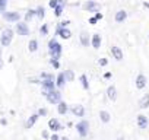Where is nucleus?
Returning a JSON list of instances; mask_svg holds the SVG:
<instances>
[{"label":"nucleus","mask_w":149,"mask_h":140,"mask_svg":"<svg viewBox=\"0 0 149 140\" xmlns=\"http://www.w3.org/2000/svg\"><path fill=\"white\" fill-rule=\"evenodd\" d=\"M48 51H50V54H51V57H53L54 60H58V57H60V54H61V45H60L56 40H51V41L48 42Z\"/></svg>","instance_id":"obj_1"},{"label":"nucleus","mask_w":149,"mask_h":140,"mask_svg":"<svg viewBox=\"0 0 149 140\" xmlns=\"http://www.w3.org/2000/svg\"><path fill=\"white\" fill-rule=\"evenodd\" d=\"M42 82H41V85H42V88L48 92V91H53L54 89V86H56V83H54V79H53V76L51 75H47V73H42Z\"/></svg>","instance_id":"obj_2"},{"label":"nucleus","mask_w":149,"mask_h":140,"mask_svg":"<svg viewBox=\"0 0 149 140\" xmlns=\"http://www.w3.org/2000/svg\"><path fill=\"white\" fill-rule=\"evenodd\" d=\"M76 130H78V133H79L81 137H86L88 133H89V123H88L86 120L79 121V123L76 124Z\"/></svg>","instance_id":"obj_3"},{"label":"nucleus","mask_w":149,"mask_h":140,"mask_svg":"<svg viewBox=\"0 0 149 140\" xmlns=\"http://www.w3.org/2000/svg\"><path fill=\"white\" fill-rule=\"evenodd\" d=\"M47 101L50 102V104H58L60 101H61V94L58 92V91H48L47 92Z\"/></svg>","instance_id":"obj_4"},{"label":"nucleus","mask_w":149,"mask_h":140,"mask_svg":"<svg viewBox=\"0 0 149 140\" xmlns=\"http://www.w3.org/2000/svg\"><path fill=\"white\" fill-rule=\"evenodd\" d=\"M12 37H13L12 29H6V31H3V35H2V44H3L5 47H8V45L10 44V41H12Z\"/></svg>","instance_id":"obj_5"},{"label":"nucleus","mask_w":149,"mask_h":140,"mask_svg":"<svg viewBox=\"0 0 149 140\" xmlns=\"http://www.w3.org/2000/svg\"><path fill=\"white\" fill-rule=\"evenodd\" d=\"M48 127H50V130H53L54 133L58 131V130H63V125L60 124V121H58L57 118H51V120L48 121Z\"/></svg>","instance_id":"obj_6"},{"label":"nucleus","mask_w":149,"mask_h":140,"mask_svg":"<svg viewBox=\"0 0 149 140\" xmlns=\"http://www.w3.org/2000/svg\"><path fill=\"white\" fill-rule=\"evenodd\" d=\"M72 114L73 115H76V117H84L85 115V108H84V105H73L72 107Z\"/></svg>","instance_id":"obj_7"},{"label":"nucleus","mask_w":149,"mask_h":140,"mask_svg":"<svg viewBox=\"0 0 149 140\" xmlns=\"http://www.w3.org/2000/svg\"><path fill=\"white\" fill-rule=\"evenodd\" d=\"M146 86V76L145 75H137L136 78V88L137 89H143Z\"/></svg>","instance_id":"obj_8"},{"label":"nucleus","mask_w":149,"mask_h":140,"mask_svg":"<svg viewBox=\"0 0 149 140\" xmlns=\"http://www.w3.org/2000/svg\"><path fill=\"white\" fill-rule=\"evenodd\" d=\"M3 16H5V19H8L10 22L19 21V13L18 12H6V13H3Z\"/></svg>","instance_id":"obj_9"},{"label":"nucleus","mask_w":149,"mask_h":140,"mask_svg":"<svg viewBox=\"0 0 149 140\" xmlns=\"http://www.w3.org/2000/svg\"><path fill=\"white\" fill-rule=\"evenodd\" d=\"M84 8H85L86 10H89V12H98L100 5H98V3H95V2H86V3L84 5Z\"/></svg>","instance_id":"obj_10"},{"label":"nucleus","mask_w":149,"mask_h":140,"mask_svg":"<svg viewBox=\"0 0 149 140\" xmlns=\"http://www.w3.org/2000/svg\"><path fill=\"white\" fill-rule=\"evenodd\" d=\"M16 31L19 35H28L29 34V29L26 26V24H16Z\"/></svg>","instance_id":"obj_11"},{"label":"nucleus","mask_w":149,"mask_h":140,"mask_svg":"<svg viewBox=\"0 0 149 140\" xmlns=\"http://www.w3.org/2000/svg\"><path fill=\"white\" fill-rule=\"evenodd\" d=\"M136 121H137L139 128H146V127H148V118H146V115H142V114L137 115Z\"/></svg>","instance_id":"obj_12"},{"label":"nucleus","mask_w":149,"mask_h":140,"mask_svg":"<svg viewBox=\"0 0 149 140\" xmlns=\"http://www.w3.org/2000/svg\"><path fill=\"white\" fill-rule=\"evenodd\" d=\"M107 96H108V99H111V101H116V99H117V89H116V86H108V89H107Z\"/></svg>","instance_id":"obj_13"},{"label":"nucleus","mask_w":149,"mask_h":140,"mask_svg":"<svg viewBox=\"0 0 149 140\" xmlns=\"http://www.w3.org/2000/svg\"><path fill=\"white\" fill-rule=\"evenodd\" d=\"M111 53H113V55H114V58H116V60H118V61H120V60H123V51H121L118 47H116V45H114V47H111Z\"/></svg>","instance_id":"obj_14"},{"label":"nucleus","mask_w":149,"mask_h":140,"mask_svg":"<svg viewBox=\"0 0 149 140\" xmlns=\"http://www.w3.org/2000/svg\"><path fill=\"white\" fill-rule=\"evenodd\" d=\"M57 111H58V114H60V115H64V114L69 111L67 104H66V102H63V101H60V102H58V105H57Z\"/></svg>","instance_id":"obj_15"},{"label":"nucleus","mask_w":149,"mask_h":140,"mask_svg":"<svg viewBox=\"0 0 149 140\" xmlns=\"http://www.w3.org/2000/svg\"><path fill=\"white\" fill-rule=\"evenodd\" d=\"M139 107H140V108H143V110L149 107V94H146V95H143V96H142V99L139 101Z\"/></svg>","instance_id":"obj_16"},{"label":"nucleus","mask_w":149,"mask_h":140,"mask_svg":"<svg viewBox=\"0 0 149 140\" xmlns=\"http://www.w3.org/2000/svg\"><path fill=\"white\" fill-rule=\"evenodd\" d=\"M92 47H94L95 50H98V48L101 47V37H100L98 34H95V35L92 37Z\"/></svg>","instance_id":"obj_17"},{"label":"nucleus","mask_w":149,"mask_h":140,"mask_svg":"<svg viewBox=\"0 0 149 140\" xmlns=\"http://www.w3.org/2000/svg\"><path fill=\"white\" fill-rule=\"evenodd\" d=\"M66 85V78H64V73H60L57 76V82H56V86L57 88H63Z\"/></svg>","instance_id":"obj_18"},{"label":"nucleus","mask_w":149,"mask_h":140,"mask_svg":"<svg viewBox=\"0 0 149 140\" xmlns=\"http://www.w3.org/2000/svg\"><path fill=\"white\" fill-rule=\"evenodd\" d=\"M126 18H127L126 10H118V12L116 13V22H123Z\"/></svg>","instance_id":"obj_19"},{"label":"nucleus","mask_w":149,"mask_h":140,"mask_svg":"<svg viewBox=\"0 0 149 140\" xmlns=\"http://www.w3.org/2000/svg\"><path fill=\"white\" fill-rule=\"evenodd\" d=\"M100 118H101V121L102 123H108L110 120H111V115H110V112H107V111H100Z\"/></svg>","instance_id":"obj_20"},{"label":"nucleus","mask_w":149,"mask_h":140,"mask_svg":"<svg viewBox=\"0 0 149 140\" xmlns=\"http://www.w3.org/2000/svg\"><path fill=\"white\" fill-rule=\"evenodd\" d=\"M38 114H34V115H31L29 118H28V121H26V128H31L35 123H37V120H38Z\"/></svg>","instance_id":"obj_21"},{"label":"nucleus","mask_w":149,"mask_h":140,"mask_svg":"<svg viewBox=\"0 0 149 140\" xmlns=\"http://www.w3.org/2000/svg\"><path fill=\"white\" fill-rule=\"evenodd\" d=\"M58 35L61 37V38H64V40H67V38H70V31L69 29H66V28H58Z\"/></svg>","instance_id":"obj_22"},{"label":"nucleus","mask_w":149,"mask_h":140,"mask_svg":"<svg viewBox=\"0 0 149 140\" xmlns=\"http://www.w3.org/2000/svg\"><path fill=\"white\" fill-rule=\"evenodd\" d=\"M81 42H82V45H89V37H88V34L86 32H82L81 34Z\"/></svg>","instance_id":"obj_23"},{"label":"nucleus","mask_w":149,"mask_h":140,"mask_svg":"<svg viewBox=\"0 0 149 140\" xmlns=\"http://www.w3.org/2000/svg\"><path fill=\"white\" fill-rule=\"evenodd\" d=\"M81 83H82L84 89H89V83H88V78H86V75H82V76H81Z\"/></svg>","instance_id":"obj_24"},{"label":"nucleus","mask_w":149,"mask_h":140,"mask_svg":"<svg viewBox=\"0 0 149 140\" xmlns=\"http://www.w3.org/2000/svg\"><path fill=\"white\" fill-rule=\"evenodd\" d=\"M64 78H66V80H67V82H72V80L74 79V75H73V72H72V70H66Z\"/></svg>","instance_id":"obj_25"},{"label":"nucleus","mask_w":149,"mask_h":140,"mask_svg":"<svg viewBox=\"0 0 149 140\" xmlns=\"http://www.w3.org/2000/svg\"><path fill=\"white\" fill-rule=\"evenodd\" d=\"M37 45H38V44H37V41H35V40H31V42H29V47H28V48H29V51H35V50L38 48Z\"/></svg>","instance_id":"obj_26"},{"label":"nucleus","mask_w":149,"mask_h":140,"mask_svg":"<svg viewBox=\"0 0 149 140\" xmlns=\"http://www.w3.org/2000/svg\"><path fill=\"white\" fill-rule=\"evenodd\" d=\"M61 13H63V6H57V8L54 9V15H56V16H60Z\"/></svg>","instance_id":"obj_27"},{"label":"nucleus","mask_w":149,"mask_h":140,"mask_svg":"<svg viewBox=\"0 0 149 140\" xmlns=\"http://www.w3.org/2000/svg\"><path fill=\"white\" fill-rule=\"evenodd\" d=\"M34 15H35V12H34V10H28V13H26L25 19H26V21H29V19H32V18H34Z\"/></svg>","instance_id":"obj_28"},{"label":"nucleus","mask_w":149,"mask_h":140,"mask_svg":"<svg viewBox=\"0 0 149 140\" xmlns=\"http://www.w3.org/2000/svg\"><path fill=\"white\" fill-rule=\"evenodd\" d=\"M6 8V0H0V12H3Z\"/></svg>","instance_id":"obj_29"},{"label":"nucleus","mask_w":149,"mask_h":140,"mask_svg":"<svg viewBox=\"0 0 149 140\" xmlns=\"http://www.w3.org/2000/svg\"><path fill=\"white\" fill-rule=\"evenodd\" d=\"M107 63H108L107 58H100V60H98V64H100V66H107Z\"/></svg>","instance_id":"obj_30"},{"label":"nucleus","mask_w":149,"mask_h":140,"mask_svg":"<svg viewBox=\"0 0 149 140\" xmlns=\"http://www.w3.org/2000/svg\"><path fill=\"white\" fill-rule=\"evenodd\" d=\"M38 115L45 117V115H47V110H45V108H40V110H38Z\"/></svg>","instance_id":"obj_31"},{"label":"nucleus","mask_w":149,"mask_h":140,"mask_svg":"<svg viewBox=\"0 0 149 140\" xmlns=\"http://www.w3.org/2000/svg\"><path fill=\"white\" fill-rule=\"evenodd\" d=\"M37 15H38L40 18H44V9H42V8H38V10H37Z\"/></svg>","instance_id":"obj_32"},{"label":"nucleus","mask_w":149,"mask_h":140,"mask_svg":"<svg viewBox=\"0 0 149 140\" xmlns=\"http://www.w3.org/2000/svg\"><path fill=\"white\" fill-rule=\"evenodd\" d=\"M47 32H48L47 25H42V26H41V34H42V35H47Z\"/></svg>","instance_id":"obj_33"},{"label":"nucleus","mask_w":149,"mask_h":140,"mask_svg":"<svg viewBox=\"0 0 149 140\" xmlns=\"http://www.w3.org/2000/svg\"><path fill=\"white\" fill-rule=\"evenodd\" d=\"M50 63H51V64H53V66H54L56 69H58V67H60L58 61H57V60H54V58H51V60H50Z\"/></svg>","instance_id":"obj_34"},{"label":"nucleus","mask_w":149,"mask_h":140,"mask_svg":"<svg viewBox=\"0 0 149 140\" xmlns=\"http://www.w3.org/2000/svg\"><path fill=\"white\" fill-rule=\"evenodd\" d=\"M50 6L56 9V8L58 6V0H51V2H50Z\"/></svg>","instance_id":"obj_35"},{"label":"nucleus","mask_w":149,"mask_h":140,"mask_svg":"<svg viewBox=\"0 0 149 140\" xmlns=\"http://www.w3.org/2000/svg\"><path fill=\"white\" fill-rule=\"evenodd\" d=\"M50 139H51V140H60V137H58L56 133H54V134H51V137H50Z\"/></svg>","instance_id":"obj_36"},{"label":"nucleus","mask_w":149,"mask_h":140,"mask_svg":"<svg viewBox=\"0 0 149 140\" xmlns=\"http://www.w3.org/2000/svg\"><path fill=\"white\" fill-rule=\"evenodd\" d=\"M97 21H98L97 18H91V19H89V24H92V25H95V24H97Z\"/></svg>","instance_id":"obj_37"},{"label":"nucleus","mask_w":149,"mask_h":140,"mask_svg":"<svg viewBox=\"0 0 149 140\" xmlns=\"http://www.w3.org/2000/svg\"><path fill=\"white\" fill-rule=\"evenodd\" d=\"M69 24H70L69 21H63V22H61V28H64V26H67Z\"/></svg>","instance_id":"obj_38"},{"label":"nucleus","mask_w":149,"mask_h":140,"mask_svg":"<svg viewBox=\"0 0 149 140\" xmlns=\"http://www.w3.org/2000/svg\"><path fill=\"white\" fill-rule=\"evenodd\" d=\"M0 124H2V125H6V124H8L6 118H2V120H0Z\"/></svg>","instance_id":"obj_39"},{"label":"nucleus","mask_w":149,"mask_h":140,"mask_svg":"<svg viewBox=\"0 0 149 140\" xmlns=\"http://www.w3.org/2000/svg\"><path fill=\"white\" fill-rule=\"evenodd\" d=\"M42 137H44V139H48V131L44 130V131H42Z\"/></svg>","instance_id":"obj_40"},{"label":"nucleus","mask_w":149,"mask_h":140,"mask_svg":"<svg viewBox=\"0 0 149 140\" xmlns=\"http://www.w3.org/2000/svg\"><path fill=\"white\" fill-rule=\"evenodd\" d=\"M95 18H97V19H102V15H101L100 12H97V15H95Z\"/></svg>","instance_id":"obj_41"},{"label":"nucleus","mask_w":149,"mask_h":140,"mask_svg":"<svg viewBox=\"0 0 149 140\" xmlns=\"http://www.w3.org/2000/svg\"><path fill=\"white\" fill-rule=\"evenodd\" d=\"M104 78H105V79H110V78H111V73H105Z\"/></svg>","instance_id":"obj_42"},{"label":"nucleus","mask_w":149,"mask_h":140,"mask_svg":"<svg viewBox=\"0 0 149 140\" xmlns=\"http://www.w3.org/2000/svg\"><path fill=\"white\" fill-rule=\"evenodd\" d=\"M60 140H69V139H67V137H61Z\"/></svg>","instance_id":"obj_43"},{"label":"nucleus","mask_w":149,"mask_h":140,"mask_svg":"<svg viewBox=\"0 0 149 140\" xmlns=\"http://www.w3.org/2000/svg\"><path fill=\"white\" fill-rule=\"evenodd\" d=\"M0 69H2V60H0Z\"/></svg>","instance_id":"obj_44"},{"label":"nucleus","mask_w":149,"mask_h":140,"mask_svg":"<svg viewBox=\"0 0 149 140\" xmlns=\"http://www.w3.org/2000/svg\"><path fill=\"white\" fill-rule=\"evenodd\" d=\"M118 140H124V139H123V137H118Z\"/></svg>","instance_id":"obj_45"}]
</instances>
